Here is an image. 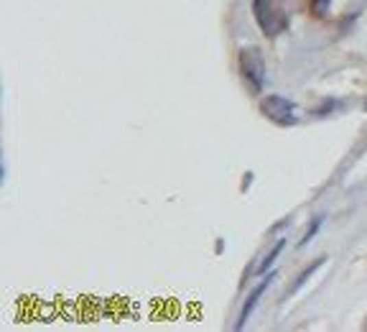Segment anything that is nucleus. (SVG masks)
Instances as JSON below:
<instances>
[{
    "label": "nucleus",
    "mask_w": 367,
    "mask_h": 332,
    "mask_svg": "<svg viewBox=\"0 0 367 332\" xmlns=\"http://www.w3.org/2000/svg\"><path fill=\"white\" fill-rule=\"evenodd\" d=\"M252 13L265 36H278L288 26L286 10L278 5V0H252Z\"/></svg>",
    "instance_id": "obj_1"
},
{
    "label": "nucleus",
    "mask_w": 367,
    "mask_h": 332,
    "mask_svg": "<svg viewBox=\"0 0 367 332\" xmlns=\"http://www.w3.org/2000/svg\"><path fill=\"white\" fill-rule=\"evenodd\" d=\"M260 113L268 118L270 123L278 126H294L298 115H296V105L283 95H268L260 100Z\"/></svg>",
    "instance_id": "obj_2"
},
{
    "label": "nucleus",
    "mask_w": 367,
    "mask_h": 332,
    "mask_svg": "<svg viewBox=\"0 0 367 332\" xmlns=\"http://www.w3.org/2000/svg\"><path fill=\"white\" fill-rule=\"evenodd\" d=\"M240 72L252 90L260 92V87H263V59L255 49H245L240 54Z\"/></svg>",
    "instance_id": "obj_3"
},
{
    "label": "nucleus",
    "mask_w": 367,
    "mask_h": 332,
    "mask_svg": "<svg viewBox=\"0 0 367 332\" xmlns=\"http://www.w3.org/2000/svg\"><path fill=\"white\" fill-rule=\"evenodd\" d=\"M273 276H276V274H268V276L263 278V281H260L258 287H255V291H252V294L248 296V302H245V305H242L240 320H237V330H242V327H245V324H248V320H250L252 309H255V307H258V299H260V296H263V294H265V289H268V284H270V281H273Z\"/></svg>",
    "instance_id": "obj_4"
},
{
    "label": "nucleus",
    "mask_w": 367,
    "mask_h": 332,
    "mask_svg": "<svg viewBox=\"0 0 367 332\" xmlns=\"http://www.w3.org/2000/svg\"><path fill=\"white\" fill-rule=\"evenodd\" d=\"M283 248H286V241L281 238V241H278L276 245L270 248V253H265V256H263V258H260L258 263L252 266V269H250V276H258V274H265V271L270 269V263H273V261H276L278 256H281V251H283Z\"/></svg>",
    "instance_id": "obj_5"
},
{
    "label": "nucleus",
    "mask_w": 367,
    "mask_h": 332,
    "mask_svg": "<svg viewBox=\"0 0 367 332\" xmlns=\"http://www.w3.org/2000/svg\"><path fill=\"white\" fill-rule=\"evenodd\" d=\"M322 263H324V258H316V261H313V263H311V266H309V269H306V271H304V274H301V276H298V281H296V287H294V289H298V287H301V284H304V281H306V278H309V276H311V274H313V271H316V269H319V266H322Z\"/></svg>",
    "instance_id": "obj_6"
},
{
    "label": "nucleus",
    "mask_w": 367,
    "mask_h": 332,
    "mask_svg": "<svg viewBox=\"0 0 367 332\" xmlns=\"http://www.w3.org/2000/svg\"><path fill=\"white\" fill-rule=\"evenodd\" d=\"M329 3H331V0H311L313 16H324V13H327V8H329Z\"/></svg>",
    "instance_id": "obj_7"
},
{
    "label": "nucleus",
    "mask_w": 367,
    "mask_h": 332,
    "mask_svg": "<svg viewBox=\"0 0 367 332\" xmlns=\"http://www.w3.org/2000/svg\"><path fill=\"white\" fill-rule=\"evenodd\" d=\"M319 225H322V217H316L311 228L306 230V235H304V241H301V245H306V243H309V241H311V238H313V235H316V230H319Z\"/></svg>",
    "instance_id": "obj_8"
}]
</instances>
